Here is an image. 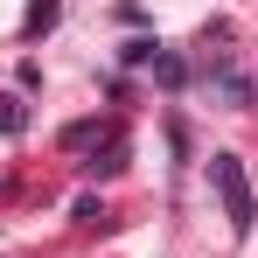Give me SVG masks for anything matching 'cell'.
I'll list each match as a JSON object with an SVG mask.
<instances>
[{"label": "cell", "instance_id": "cell-2", "mask_svg": "<svg viewBox=\"0 0 258 258\" xmlns=\"http://www.w3.org/2000/svg\"><path fill=\"white\" fill-rule=\"evenodd\" d=\"M56 14H63V0H35V7H28V35H49Z\"/></svg>", "mask_w": 258, "mask_h": 258}, {"label": "cell", "instance_id": "cell-4", "mask_svg": "<svg viewBox=\"0 0 258 258\" xmlns=\"http://www.w3.org/2000/svg\"><path fill=\"white\" fill-rule=\"evenodd\" d=\"M154 77H161V84L174 91V84H181V77H188V70H181V56H154Z\"/></svg>", "mask_w": 258, "mask_h": 258}, {"label": "cell", "instance_id": "cell-1", "mask_svg": "<svg viewBox=\"0 0 258 258\" xmlns=\"http://www.w3.org/2000/svg\"><path fill=\"white\" fill-rule=\"evenodd\" d=\"M210 181H216V196H223L230 230L244 237V230H251V216H258V203H251V181H244V168H237V154H210Z\"/></svg>", "mask_w": 258, "mask_h": 258}, {"label": "cell", "instance_id": "cell-3", "mask_svg": "<svg viewBox=\"0 0 258 258\" xmlns=\"http://www.w3.org/2000/svg\"><path fill=\"white\" fill-rule=\"evenodd\" d=\"M28 126V112H21V98H0V133H21Z\"/></svg>", "mask_w": 258, "mask_h": 258}]
</instances>
